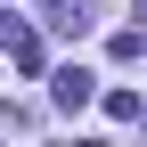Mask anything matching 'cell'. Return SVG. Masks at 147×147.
<instances>
[{
  "label": "cell",
  "instance_id": "obj_1",
  "mask_svg": "<svg viewBox=\"0 0 147 147\" xmlns=\"http://www.w3.org/2000/svg\"><path fill=\"white\" fill-rule=\"evenodd\" d=\"M49 98H57V106H65V115H82V106H90V98H98V82H90V74H82V65H57V74H49Z\"/></svg>",
  "mask_w": 147,
  "mask_h": 147
},
{
  "label": "cell",
  "instance_id": "obj_2",
  "mask_svg": "<svg viewBox=\"0 0 147 147\" xmlns=\"http://www.w3.org/2000/svg\"><path fill=\"white\" fill-rule=\"evenodd\" d=\"M0 49H8V57L25 65V74H41V41H33L25 25H8V16H0Z\"/></svg>",
  "mask_w": 147,
  "mask_h": 147
},
{
  "label": "cell",
  "instance_id": "obj_3",
  "mask_svg": "<svg viewBox=\"0 0 147 147\" xmlns=\"http://www.w3.org/2000/svg\"><path fill=\"white\" fill-rule=\"evenodd\" d=\"M106 115L115 123H147V106H139V90H106Z\"/></svg>",
  "mask_w": 147,
  "mask_h": 147
},
{
  "label": "cell",
  "instance_id": "obj_4",
  "mask_svg": "<svg viewBox=\"0 0 147 147\" xmlns=\"http://www.w3.org/2000/svg\"><path fill=\"white\" fill-rule=\"evenodd\" d=\"M49 25H57V33H90V0H57Z\"/></svg>",
  "mask_w": 147,
  "mask_h": 147
}]
</instances>
